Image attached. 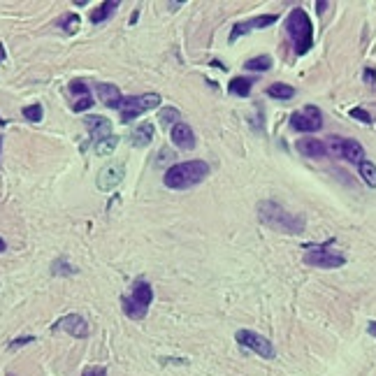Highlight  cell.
Listing matches in <instances>:
<instances>
[{
  "instance_id": "obj_1",
  "label": "cell",
  "mask_w": 376,
  "mask_h": 376,
  "mask_svg": "<svg viewBox=\"0 0 376 376\" xmlns=\"http://www.w3.org/2000/svg\"><path fill=\"white\" fill-rule=\"evenodd\" d=\"M258 218L267 228L277 230V232H286V234L304 232V218L297 216V214H290L288 209H284L274 200H262L258 204Z\"/></svg>"
},
{
  "instance_id": "obj_2",
  "label": "cell",
  "mask_w": 376,
  "mask_h": 376,
  "mask_svg": "<svg viewBox=\"0 0 376 376\" xmlns=\"http://www.w3.org/2000/svg\"><path fill=\"white\" fill-rule=\"evenodd\" d=\"M209 177V165L204 160H186V163H177L165 172L163 184L172 191H186L193 188L200 181Z\"/></svg>"
},
{
  "instance_id": "obj_3",
  "label": "cell",
  "mask_w": 376,
  "mask_h": 376,
  "mask_svg": "<svg viewBox=\"0 0 376 376\" xmlns=\"http://www.w3.org/2000/svg\"><path fill=\"white\" fill-rule=\"evenodd\" d=\"M286 30H288L290 40L295 44V51L297 54H306V51L314 47V26H311V19L302 7H295L293 12L286 19Z\"/></svg>"
},
{
  "instance_id": "obj_4",
  "label": "cell",
  "mask_w": 376,
  "mask_h": 376,
  "mask_svg": "<svg viewBox=\"0 0 376 376\" xmlns=\"http://www.w3.org/2000/svg\"><path fill=\"white\" fill-rule=\"evenodd\" d=\"M153 300V290L147 281H135L132 286V295H125L121 297V306H123L125 316L132 318V321H142L147 316L149 304Z\"/></svg>"
},
{
  "instance_id": "obj_5",
  "label": "cell",
  "mask_w": 376,
  "mask_h": 376,
  "mask_svg": "<svg viewBox=\"0 0 376 376\" xmlns=\"http://www.w3.org/2000/svg\"><path fill=\"white\" fill-rule=\"evenodd\" d=\"M160 105V95L158 93H144V95H130V98H123L119 112H121V121L123 123H130L137 116H142L149 109H156Z\"/></svg>"
},
{
  "instance_id": "obj_6",
  "label": "cell",
  "mask_w": 376,
  "mask_h": 376,
  "mask_svg": "<svg viewBox=\"0 0 376 376\" xmlns=\"http://www.w3.org/2000/svg\"><path fill=\"white\" fill-rule=\"evenodd\" d=\"M327 153H332L337 158H344L349 163H362L365 160V149L358 140H344V137H330V142L325 144Z\"/></svg>"
},
{
  "instance_id": "obj_7",
  "label": "cell",
  "mask_w": 376,
  "mask_h": 376,
  "mask_svg": "<svg viewBox=\"0 0 376 376\" xmlns=\"http://www.w3.org/2000/svg\"><path fill=\"white\" fill-rule=\"evenodd\" d=\"M290 128L297 132H318L323 128V114L314 105H306L302 112H295L290 116Z\"/></svg>"
},
{
  "instance_id": "obj_8",
  "label": "cell",
  "mask_w": 376,
  "mask_h": 376,
  "mask_svg": "<svg viewBox=\"0 0 376 376\" xmlns=\"http://www.w3.org/2000/svg\"><path fill=\"white\" fill-rule=\"evenodd\" d=\"M237 344H242L244 349L253 351V353H258L265 360H272L274 355H277L274 353L272 341H269L267 337H262V334H258V332H251V330H240V332H237Z\"/></svg>"
},
{
  "instance_id": "obj_9",
  "label": "cell",
  "mask_w": 376,
  "mask_h": 376,
  "mask_svg": "<svg viewBox=\"0 0 376 376\" xmlns=\"http://www.w3.org/2000/svg\"><path fill=\"white\" fill-rule=\"evenodd\" d=\"M304 262L306 265H314V267H323V269H334L346 265V258L339 253V251H330V249H311L304 253Z\"/></svg>"
},
{
  "instance_id": "obj_10",
  "label": "cell",
  "mask_w": 376,
  "mask_h": 376,
  "mask_svg": "<svg viewBox=\"0 0 376 376\" xmlns=\"http://www.w3.org/2000/svg\"><path fill=\"white\" fill-rule=\"evenodd\" d=\"M54 330H63V332L72 334V337L77 339H86L88 337V323L84 316H79V314H67V316H63L60 321H56Z\"/></svg>"
},
{
  "instance_id": "obj_11",
  "label": "cell",
  "mask_w": 376,
  "mask_h": 376,
  "mask_svg": "<svg viewBox=\"0 0 376 376\" xmlns=\"http://www.w3.org/2000/svg\"><path fill=\"white\" fill-rule=\"evenodd\" d=\"M123 175H125V167L121 163H109L107 167H102L100 169V175H98V188L100 191H105V193H109V191H114L116 186L123 181Z\"/></svg>"
},
{
  "instance_id": "obj_12",
  "label": "cell",
  "mask_w": 376,
  "mask_h": 376,
  "mask_svg": "<svg viewBox=\"0 0 376 376\" xmlns=\"http://www.w3.org/2000/svg\"><path fill=\"white\" fill-rule=\"evenodd\" d=\"M277 14H260V17H253L249 21H242L237 26H232V33H230V42L240 40L242 35H246L249 30H256V28H269L272 23H277Z\"/></svg>"
},
{
  "instance_id": "obj_13",
  "label": "cell",
  "mask_w": 376,
  "mask_h": 376,
  "mask_svg": "<svg viewBox=\"0 0 376 376\" xmlns=\"http://www.w3.org/2000/svg\"><path fill=\"white\" fill-rule=\"evenodd\" d=\"M172 142L177 144L179 149H184V151H191V149H195V132H193V128L188 123H177L172 125Z\"/></svg>"
},
{
  "instance_id": "obj_14",
  "label": "cell",
  "mask_w": 376,
  "mask_h": 376,
  "mask_svg": "<svg viewBox=\"0 0 376 376\" xmlns=\"http://www.w3.org/2000/svg\"><path fill=\"white\" fill-rule=\"evenodd\" d=\"M295 149H297L302 156H306V158H323V156H327L325 142H323V140H316V137H302V140H297Z\"/></svg>"
},
{
  "instance_id": "obj_15",
  "label": "cell",
  "mask_w": 376,
  "mask_h": 376,
  "mask_svg": "<svg viewBox=\"0 0 376 376\" xmlns=\"http://www.w3.org/2000/svg\"><path fill=\"white\" fill-rule=\"evenodd\" d=\"M84 123H86L88 132H91L93 142H102V140L112 137V123L105 116H86Z\"/></svg>"
},
{
  "instance_id": "obj_16",
  "label": "cell",
  "mask_w": 376,
  "mask_h": 376,
  "mask_svg": "<svg viewBox=\"0 0 376 376\" xmlns=\"http://www.w3.org/2000/svg\"><path fill=\"white\" fill-rule=\"evenodd\" d=\"M95 93H98V98L102 100L107 107H112V109H119L121 102H123V98H121V91L114 86V84H109V82L95 84Z\"/></svg>"
},
{
  "instance_id": "obj_17",
  "label": "cell",
  "mask_w": 376,
  "mask_h": 376,
  "mask_svg": "<svg viewBox=\"0 0 376 376\" xmlns=\"http://www.w3.org/2000/svg\"><path fill=\"white\" fill-rule=\"evenodd\" d=\"M153 135H156L153 123L151 121H142V123L130 132V142H132V147H149L151 140H153Z\"/></svg>"
},
{
  "instance_id": "obj_18",
  "label": "cell",
  "mask_w": 376,
  "mask_h": 376,
  "mask_svg": "<svg viewBox=\"0 0 376 376\" xmlns=\"http://www.w3.org/2000/svg\"><path fill=\"white\" fill-rule=\"evenodd\" d=\"M116 7H119V3H116V0H107V3L98 5V10L91 12V23H95V26H98V23L107 21V19L116 12Z\"/></svg>"
},
{
  "instance_id": "obj_19",
  "label": "cell",
  "mask_w": 376,
  "mask_h": 376,
  "mask_svg": "<svg viewBox=\"0 0 376 376\" xmlns=\"http://www.w3.org/2000/svg\"><path fill=\"white\" fill-rule=\"evenodd\" d=\"M251 86H253V79H249V77H234L232 82H230L228 91L232 93V95H240V98H246L251 93Z\"/></svg>"
},
{
  "instance_id": "obj_20",
  "label": "cell",
  "mask_w": 376,
  "mask_h": 376,
  "mask_svg": "<svg viewBox=\"0 0 376 376\" xmlns=\"http://www.w3.org/2000/svg\"><path fill=\"white\" fill-rule=\"evenodd\" d=\"M360 169V177H362V181H365L369 188H376V165L371 163V160H362V163L358 165Z\"/></svg>"
},
{
  "instance_id": "obj_21",
  "label": "cell",
  "mask_w": 376,
  "mask_h": 376,
  "mask_svg": "<svg viewBox=\"0 0 376 376\" xmlns=\"http://www.w3.org/2000/svg\"><path fill=\"white\" fill-rule=\"evenodd\" d=\"M267 95L269 98H277V100H290L295 95V88L288 86V84H272V86H267Z\"/></svg>"
},
{
  "instance_id": "obj_22",
  "label": "cell",
  "mask_w": 376,
  "mask_h": 376,
  "mask_svg": "<svg viewBox=\"0 0 376 376\" xmlns=\"http://www.w3.org/2000/svg\"><path fill=\"white\" fill-rule=\"evenodd\" d=\"M244 67L246 70H253V72H265V70H269L272 67V58L269 56H256V58H249L244 63Z\"/></svg>"
},
{
  "instance_id": "obj_23",
  "label": "cell",
  "mask_w": 376,
  "mask_h": 376,
  "mask_svg": "<svg viewBox=\"0 0 376 376\" xmlns=\"http://www.w3.org/2000/svg\"><path fill=\"white\" fill-rule=\"evenodd\" d=\"M179 119H181V114H179V109L177 107H163L158 112V121L163 125H172V123H179Z\"/></svg>"
},
{
  "instance_id": "obj_24",
  "label": "cell",
  "mask_w": 376,
  "mask_h": 376,
  "mask_svg": "<svg viewBox=\"0 0 376 376\" xmlns=\"http://www.w3.org/2000/svg\"><path fill=\"white\" fill-rule=\"evenodd\" d=\"M116 144H119V137L112 135V137H107V140H102V142H95V144H93V149H95L98 156H109V153L116 149Z\"/></svg>"
},
{
  "instance_id": "obj_25",
  "label": "cell",
  "mask_w": 376,
  "mask_h": 376,
  "mask_svg": "<svg viewBox=\"0 0 376 376\" xmlns=\"http://www.w3.org/2000/svg\"><path fill=\"white\" fill-rule=\"evenodd\" d=\"M21 114H23V119H28L30 123H40V121H42L44 109H42V105H40V102H35V105H28V107H23Z\"/></svg>"
},
{
  "instance_id": "obj_26",
  "label": "cell",
  "mask_w": 376,
  "mask_h": 376,
  "mask_svg": "<svg viewBox=\"0 0 376 376\" xmlns=\"http://www.w3.org/2000/svg\"><path fill=\"white\" fill-rule=\"evenodd\" d=\"M79 23H82V21H79V17L70 12V14H65V17L60 19L58 26L63 28V30H65L67 35H72V33H77V28H79Z\"/></svg>"
},
{
  "instance_id": "obj_27",
  "label": "cell",
  "mask_w": 376,
  "mask_h": 376,
  "mask_svg": "<svg viewBox=\"0 0 376 376\" xmlns=\"http://www.w3.org/2000/svg\"><path fill=\"white\" fill-rule=\"evenodd\" d=\"M51 274H56V277H60V274L72 277V274H77V269L72 267V265H67L65 260H54V265H51Z\"/></svg>"
},
{
  "instance_id": "obj_28",
  "label": "cell",
  "mask_w": 376,
  "mask_h": 376,
  "mask_svg": "<svg viewBox=\"0 0 376 376\" xmlns=\"http://www.w3.org/2000/svg\"><path fill=\"white\" fill-rule=\"evenodd\" d=\"M70 93H75L77 98H82V95H91V93H88L86 82H82V79H75V82L70 84Z\"/></svg>"
},
{
  "instance_id": "obj_29",
  "label": "cell",
  "mask_w": 376,
  "mask_h": 376,
  "mask_svg": "<svg viewBox=\"0 0 376 376\" xmlns=\"http://www.w3.org/2000/svg\"><path fill=\"white\" fill-rule=\"evenodd\" d=\"M351 116L358 119V121H362V123H367V125L371 123V114L367 112V109H362V107H353V109H351Z\"/></svg>"
},
{
  "instance_id": "obj_30",
  "label": "cell",
  "mask_w": 376,
  "mask_h": 376,
  "mask_svg": "<svg viewBox=\"0 0 376 376\" xmlns=\"http://www.w3.org/2000/svg\"><path fill=\"white\" fill-rule=\"evenodd\" d=\"M88 107H93V98H91V95H82V98H77V102L72 105L75 112H86Z\"/></svg>"
},
{
  "instance_id": "obj_31",
  "label": "cell",
  "mask_w": 376,
  "mask_h": 376,
  "mask_svg": "<svg viewBox=\"0 0 376 376\" xmlns=\"http://www.w3.org/2000/svg\"><path fill=\"white\" fill-rule=\"evenodd\" d=\"M82 376H107V369L105 367H86L82 371Z\"/></svg>"
},
{
  "instance_id": "obj_32",
  "label": "cell",
  "mask_w": 376,
  "mask_h": 376,
  "mask_svg": "<svg viewBox=\"0 0 376 376\" xmlns=\"http://www.w3.org/2000/svg\"><path fill=\"white\" fill-rule=\"evenodd\" d=\"M30 341H35L33 334H28V337H19V339H14V341L10 344V349H19V346H23V344H30Z\"/></svg>"
},
{
  "instance_id": "obj_33",
  "label": "cell",
  "mask_w": 376,
  "mask_h": 376,
  "mask_svg": "<svg viewBox=\"0 0 376 376\" xmlns=\"http://www.w3.org/2000/svg\"><path fill=\"white\" fill-rule=\"evenodd\" d=\"M367 332H369L371 337L376 339V321H369V323H367Z\"/></svg>"
},
{
  "instance_id": "obj_34",
  "label": "cell",
  "mask_w": 376,
  "mask_h": 376,
  "mask_svg": "<svg viewBox=\"0 0 376 376\" xmlns=\"http://www.w3.org/2000/svg\"><path fill=\"white\" fill-rule=\"evenodd\" d=\"M365 79H367L369 84H374V82H376V72H374V70H365Z\"/></svg>"
},
{
  "instance_id": "obj_35",
  "label": "cell",
  "mask_w": 376,
  "mask_h": 376,
  "mask_svg": "<svg viewBox=\"0 0 376 376\" xmlns=\"http://www.w3.org/2000/svg\"><path fill=\"white\" fill-rule=\"evenodd\" d=\"M316 7H318V12H325V10H327V3H323V0H318V3H316Z\"/></svg>"
},
{
  "instance_id": "obj_36",
  "label": "cell",
  "mask_w": 376,
  "mask_h": 376,
  "mask_svg": "<svg viewBox=\"0 0 376 376\" xmlns=\"http://www.w3.org/2000/svg\"><path fill=\"white\" fill-rule=\"evenodd\" d=\"M7 58V54H5V47H3V42H0V63Z\"/></svg>"
},
{
  "instance_id": "obj_37",
  "label": "cell",
  "mask_w": 376,
  "mask_h": 376,
  "mask_svg": "<svg viewBox=\"0 0 376 376\" xmlns=\"http://www.w3.org/2000/svg\"><path fill=\"white\" fill-rule=\"evenodd\" d=\"M137 17H140V10H135V12H132V17H130V23H135V21H137Z\"/></svg>"
},
{
  "instance_id": "obj_38",
  "label": "cell",
  "mask_w": 376,
  "mask_h": 376,
  "mask_svg": "<svg viewBox=\"0 0 376 376\" xmlns=\"http://www.w3.org/2000/svg\"><path fill=\"white\" fill-rule=\"evenodd\" d=\"M5 249H7V246H5V240H0V253H3Z\"/></svg>"
},
{
  "instance_id": "obj_39",
  "label": "cell",
  "mask_w": 376,
  "mask_h": 376,
  "mask_svg": "<svg viewBox=\"0 0 376 376\" xmlns=\"http://www.w3.org/2000/svg\"><path fill=\"white\" fill-rule=\"evenodd\" d=\"M5 123H7V121H5V119H0V125H5Z\"/></svg>"
},
{
  "instance_id": "obj_40",
  "label": "cell",
  "mask_w": 376,
  "mask_h": 376,
  "mask_svg": "<svg viewBox=\"0 0 376 376\" xmlns=\"http://www.w3.org/2000/svg\"><path fill=\"white\" fill-rule=\"evenodd\" d=\"M0 147H3V137H0Z\"/></svg>"
},
{
  "instance_id": "obj_41",
  "label": "cell",
  "mask_w": 376,
  "mask_h": 376,
  "mask_svg": "<svg viewBox=\"0 0 376 376\" xmlns=\"http://www.w3.org/2000/svg\"><path fill=\"white\" fill-rule=\"evenodd\" d=\"M7 376H17V374H7Z\"/></svg>"
}]
</instances>
